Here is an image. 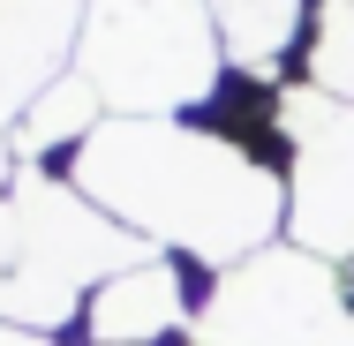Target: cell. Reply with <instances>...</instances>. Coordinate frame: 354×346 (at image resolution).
<instances>
[{
	"label": "cell",
	"mask_w": 354,
	"mask_h": 346,
	"mask_svg": "<svg viewBox=\"0 0 354 346\" xmlns=\"http://www.w3.org/2000/svg\"><path fill=\"white\" fill-rule=\"evenodd\" d=\"M75 181L136 233H158L204 264L264 256L272 226L286 218V189L272 166H257L234 136H189L166 121L98 128L75 158Z\"/></svg>",
	"instance_id": "1"
},
{
	"label": "cell",
	"mask_w": 354,
	"mask_h": 346,
	"mask_svg": "<svg viewBox=\"0 0 354 346\" xmlns=\"http://www.w3.org/2000/svg\"><path fill=\"white\" fill-rule=\"evenodd\" d=\"M294 249L324 256V264H354V106L347 98H317V121L294 128Z\"/></svg>",
	"instance_id": "2"
},
{
	"label": "cell",
	"mask_w": 354,
	"mask_h": 346,
	"mask_svg": "<svg viewBox=\"0 0 354 346\" xmlns=\"http://www.w3.org/2000/svg\"><path fill=\"white\" fill-rule=\"evenodd\" d=\"M91 339L98 346H151L189 316V286L174 264H129L91 294Z\"/></svg>",
	"instance_id": "3"
},
{
	"label": "cell",
	"mask_w": 354,
	"mask_h": 346,
	"mask_svg": "<svg viewBox=\"0 0 354 346\" xmlns=\"http://www.w3.org/2000/svg\"><path fill=\"white\" fill-rule=\"evenodd\" d=\"M75 0H0V98H30L46 61H61Z\"/></svg>",
	"instance_id": "4"
},
{
	"label": "cell",
	"mask_w": 354,
	"mask_h": 346,
	"mask_svg": "<svg viewBox=\"0 0 354 346\" xmlns=\"http://www.w3.org/2000/svg\"><path fill=\"white\" fill-rule=\"evenodd\" d=\"M301 15H309V0H212V23H218L226 53L241 68H272L286 46H294Z\"/></svg>",
	"instance_id": "5"
},
{
	"label": "cell",
	"mask_w": 354,
	"mask_h": 346,
	"mask_svg": "<svg viewBox=\"0 0 354 346\" xmlns=\"http://www.w3.org/2000/svg\"><path fill=\"white\" fill-rule=\"evenodd\" d=\"M309 75H317L324 98H347L354 106V0H324L317 46H309Z\"/></svg>",
	"instance_id": "6"
},
{
	"label": "cell",
	"mask_w": 354,
	"mask_h": 346,
	"mask_svg": "<svg viewBox=\"0 0 354 346\" xmlns=\"http://www.w3.org/2000/svg\"><path fill=\"white\" fill-rule=\"evenodd\" d=\"M91 106H98V90H91V83H61V90H53V106H30V128H23V136H30V143H68L75 128L91 121Z\"/></svg>",
	"instance_id": "7"
},
{
	"label": "cell",
	"mask_w": 354,
	"mask_h": 346,
	"mask_svg": "<svg viewBox=\"0 0 354 346\" xmlns=\"http://www.w3.org/2000/svg\"><path fill=\"white\" fill-rule=\"evenodd\" d=\"M8 278H15V218L0 211V309H8Z\"/></svg>",
	"instance_id": "8"
},
{
	"label": "cell",
	"mask_w": 354,
	"mask_h": 346,
	"mask_svg": "<svg viewBox=\"0 0 354 346\" xmlns=\"http://www.w3.org/2000/svg\"><path fill=\"white\" fill-rule=\"evenodd\" d=\"M0 346H53L46 331H0Z\"/></svg>",
	"instance_id": "9"
}]
</instances>
